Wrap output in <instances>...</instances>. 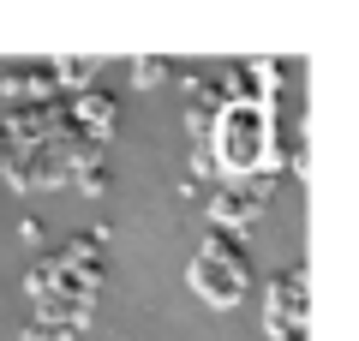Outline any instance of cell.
Instances as JSON below:
<instances>
[{
	"mask_svg": "<svg viewBox=\"0 0 359 341\" xmlns=\"http://www.w3.org/2000/svg\"><path fill=\"white\" fill-rule=\"evenodd\" d=\"M6 162H13V144L0 138V180H6Z\"/></svg>",
	"mask_w": 359,
	"mask_h": 341,
	"instance_id": "obj_8",
	"label": "cell"
},
{
	"mask_svg": "<svg viewBox=\"0 0 359 341\" xmlns=\"http://www.w3.org/2000/svg\"><path fill=\"white\" fill-rule=\"evenodd\" d=\"M264 323L276 341H306V269H282L276 288H269Z\"/></svg>",
	"mask_w": 359,
	"mask_h": 341,
	"instance_id": "obj_2",
	"label": "cell"
},
{
	"mask_svg": "<svg viewBox=\"0 0 359 341\" xmlns=\"http://www.w3.org/2000/svg\"><path fill=\"white\" fill-rule=\"evenodd\" d=\"M78 192H90V198H102V192H108V162H84V168H78Z\"/></svg>",
	"mask_w": 359,
	"mask_h": 341,
	"instance_id": "obj_5",
	"label": "cell"
},
{
	"mask_svg": "<svg viewBox=\"0 0 359 341\" xmlns=\"http://www.w3.org/2000/svg\"><path fill=\"white\" fill-rule=\"evenodd\" d=\"M0 90H6V96L13 102H25L30 96V108H36V102H48L54 96V78H48V66H13V72H0Z\"/></svg>",
	"mask_w": 359,
	"mask_h": 341,
	"instance_id": "obj_4",
	"label": "cell"
},
{
	"mask_svg": "<svg viewBox=\"0 0 359 341\" xmlns=\"http://www.w3.org/2000/svg\"><path fill=\"white\" fill-rule=\"evenodd\" d=\"M186 276H192L198 300H210V305H240L245 281H252V252H245L240 234H204V246H198V258H192Z\"/></svg>",
	"mask_w": 359,
	"mask_h": 341,
	"instance_id": "obj_1",
	"label": "cell"
},
{
	"mask_svg": "<svg viewBox=\"0 0 359 341\" xmlns=\"http://www.w3.org/2000/svg\"><path fill=\"white\" fill-rule=\"evenodd\" d=\"M269 192H276V180H233V186H222L216 198H210V222H216V234H240V227H252L257 210L269 203Z\"/></svg>",
	"mask_w": 359,
	"mask_h": 341,
	"instance_id": "obj_3",
	"label": "cell"
},
{
	"mask_svg": "<svg viewBox=\"0 0 359 341\" xmlns=\"http://www.w3.org/2000/svg\"><path fill=\"white\" fill-rule=\"evenodd\" d=\"M25 341H72V335H48V329H25Z\"/></svg>",
	"mask_w": 359,
	"mask_h": 341,
	"instance_id": "obj_7",
	"label": "cell"
},
{
	"mask_svg": "<svg viewBox=\"0 0 359 341\" xmlns=\"http://www.w3.org/2000/svg\"><path fill=\"white\" fill-rule=\"evenodd\" d=\"M156 78H168V60H138V84H156Z\"/></svg>",
	"mask_w": 359,
	"mask_h": 341,
	"instance_id": "obj_6",
	"label": "cell"
}]
</instances>
